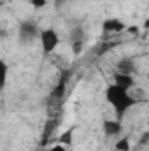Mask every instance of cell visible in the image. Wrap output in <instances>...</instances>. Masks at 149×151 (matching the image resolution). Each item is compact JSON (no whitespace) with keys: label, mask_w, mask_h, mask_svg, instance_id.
<instances>
[{"label":"cell","mask_w":149,"mask_h":151,"mask_svg":"<svg viewBox=\"0 0 149 151\" xmlns=\"http://www.w3.org/2000/svg\"><path fill=\"white\" fill-rule=\"evenodd\" d=\"M105 100L114 107L116 118L119 121H121V118L128 113L133 106L139 104V100L135 97H132L126 90H123L121 86H117L114 83L112 84H107V88H105Z\"/></svg>","instance_id":"obj_1"},{"label":"cell","mask_w":149,"mask_h":151,"mask_svg":"<svg viewBox=\"0 0 149 151\" xmlns=\"http://www.w3.org/2000/svg\"><path fill=\"white\" fill-rule=\"evenodd\" d=\"M40 44H42V51H44V55H51L56 47H58V44H60V35H58V32L54 30V28H44V30H40Z\"/></svg>","instance_id":"obj_2"},{"label":"cell","mask_w":149,"mask_h":151,"mask_svg":"<svg viewBox=\"0 0 149 151\" xmlns=\"http://www.w3.org/2000/svg\"><path fill=\"white\" fill-rule=\"evenodd\" d=\"M40 35V30H39V27L34 23V21H21V25H19V30H18V39H19V42L21 44H30V42H34L35 39Z\"/></svg>","instance_id":"obj_3"},{"label":"cell","mask_w":149,"mask_h":151,"mask_svg":"<svg viewBox=\"0 0 149 151\" xmlns=\"http://www.w3.org/2000/svg\"><path fill=\"white\" fill-rule=\"evenodd\" d=\"M69 79H70V70H62V72H60V77H58V81H56V84H54V88H53V91H51V97H53V99L60 100V99L65 95L67 86H69Z\"/></svg>","instance_id":"obj_4"},{"label":"cell","mask_w":149,"mask_h":151,"mask_svg":"<svg viewBox=\"0 0 149 151\" xmlns=\"http://www.w3.org/2000/svg\"><path fill=\"white\" fill-rule=\"evenodd\" d=\"M128 27L119 19V18H105L102 21V32L104 34H121Z\"/></svg>","instance_id":"obj_5"},{"label":"cell","mask_w":149,"mask_h":151,"mask_svg":"<svg viewBox=\"0 0 149 151\" xmlns=\"http://www.w3.org/2000/svg\"><path fill=\"white\" fill-rule=\"evenodd\" d=\"M102 128H104L105 137H116L123 132V125L119 119H104Z\"/></svg>","instance_id":"obj_6"},{"label":"cell","mask_w":149,"mask_h":151,"mask_svg":"<svg viewBox=\"0 0 149 151\" xmlns=\"http://www.w3.org/2000/svg\"><path fill=\"white\" fill-rule=\"evenodd\" d=\"M114 84H117V86H121L123 90H130V88H133L135 86V79H133V76L130 74H121V72H116L114 74Z\"/></svg>","instance_id":"obj_7"},{"label":"cell","mask_w":149,"mask_h":151,"mask_svg":"<svg viewBox=\"0 0 149 151\" xmlns=\"http://www.w3.org/2000/svg\"><path fill=\"white\" fill-rule=\"evenodd\" d=\"M117 72L132 76L133 72H135V65H133V62H132V60H121V62L117 63Z\"/></svg>","instance_id":"obj_8"},{"label":"cell","mask_w":149,"mask_h":151,"mask_svg":"<svg viewBox=\"0 0 149 151\" xmlns=\"http://www.w3.org/2000/svg\"><path fill=\"white\" fill-rule=\"evenodd\" d=\"M58 142L63 144V146H72V142H74V128L65 130V132L58 137Z\"/></svg>","instance_id":"obj_9"},{"label":"cell","mask_w":149,"mask_h":151,"mask_svg":"<svg viewBox=\"0 0 149 151\" xmlns=\"http://www.w3.org/2000/svg\"><path fill=\"white\" fill-rule=\"evenodd\" d=\"M56 127H58V119H47L46 121V125H44V141L51 137V134L56 130Z\"/></svg>","instance_id":"obj_10"},{"label":"cell","mask_w":149,"mask_h":151,"mask_svg":"<svg viewBox=\"0 0 149 151\" xmlns=\"http://www.w3.org/2000/svg\"><path fill=\"white\" fill-rule=\"evenodd\" d=\"M114 150H117V151H130V139H128V137L119 139V141L114 144Z\"/></svg>","instance_id":"obj_11"},{"label":"cell","mask_w":149,"mask_h":151,"mask_svg":"<svg viewBox=\"0 0 149 151\" xmlns=\"http://www.w3.org/2000/svg\"><path fill=\"white\" fill-rule=\"evenodd\" d=\"M84 30H82V27H75L74 30L70 32V42H74V40H84Z\"/></svg>","instance_id":"obj_12"},{"label":"cell","mask_w":149,"mask_h":151,"mask_svg":"<svg viewBox=\"0 0 149 151\" xmlns=\"http://www.w3.org/2000/svg\"><path fill=\"white\" fill-rule=\"evenodd\" d=\"M70 47H72L74 55H81L82 47H84V40H74V42H70Z\"/></svg>","instance_id":"obj_13"},{"label":"cell","mask_w":149,"mask_h":151,"mask_svg":"<svg viewBox=\"0 0 149 151\" xmlns=\"http://www.w3.org/2000/svg\"><path fill=\"white\" fill-rule=\"evenodd\" d=\"M30 5L34 9H44L47 5V0H30Z\"/></svg>","instance_id":"obj_14"},{"label":"cell","mask_w":149,"mask_h":151,"mask_svg":"<svg viewBox=\"0 0 149 151\" xmlns=\"http://www.w3.org/2000/svg\"><path fill=\"white\" fill-rule=\"evenodd\" d=\"M7 74H9V67L5 62H2V86H5L7 83Z\"/></svg>","instance_id":"obj_15"},{"label":"cell","mask_w":149,"mask_h":151,"mask_svg":"<svg viewBox=\"0 0 149 151\" xmlns=\"http://www.w3.org/2000/svg\"><path fill=\"white\" fill-rule=\"evenodd\" d=\"M46 151H67V150H65V146H63V144H60V142H58V144L51 146L49 150H46Z\"/></svg>","instance_id":"obj_16"},{"label":"cell","mask_w":149,"mask_h":151,"mask_svg":"<svg viewBox=\"0 0 149 151\" xmlns=\"http://www.w3.org/2000/svg\"><path fill=\"white\" fill-rule=\"evenodd\" d=\"M142 28H144V30H149V18H146V21H144Z\"/></svg>","instance_id":"obj_17"},{"label":"cell","mask_w":149,"mask_h":151,"mask_svg":"<svg viewBox=\"0 0 149 151\" xmlns=\"http://www.w3.org/2000/svg\"><path fill=\"white\" fill-rule=\"evenodd\" d=\"M137 30H139V28H137V27H130V28H126V32H132V34H135V32H137Z\"/></svg>","instance_id":"obj_18"},{"label":"cell","mask_w":149,"mask_h":151,"mask_svg":"<svg viewBox=\"0 0 149 151\" xmlns=\"http://www.w3.org/2000/svg\"><path fill=\"white\" fill-rule=\"evenodd\" d=\"M54 2H56V4H62V2H65V0H54Z\"/></svg>","instance_id":"obj_19"},{"label":"cell","mask_w":149,"mask_h":151,"mask_svg":"<svg viewBox=\"0 0 149 151\" xmlns=\"http://www.w3.org/2000/svg\"><path fill=\"white\" fill-rule=\"evenodd\" d=\"M111 151H117V150H111Z\"/></svg>","instance_id":"obj_20"},{"label":"cell","mask_w":149,"mask_h":151,"mask_svg":"<svg viewBox=\"0 0 149 151\" xmlns=\"http://www.w3.org/2000/svg\"><path fill=\"white\" fill-rule=\"evenodd\" d=\"M148 81H149V74H148Z\"/></svg>","instance_id":"obj_21"}]
</instances>
